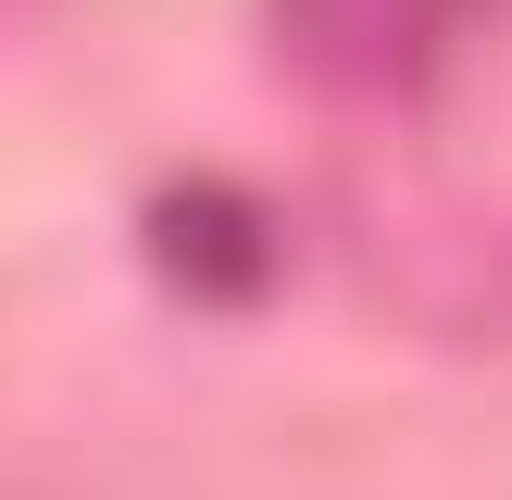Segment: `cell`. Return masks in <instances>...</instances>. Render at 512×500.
Masks as SVG:
<instances>
[{
	"label": "cell",
	"instance_id": "1",
	"mask_svg": "<svg viewBox=\"0 0 512 500\" xmlns=\"http://www.w3.org/2000/svg\"><path fill=\"white\" fill-rule=\"evenodd\" d=\"M150 263H163L188 300H263L275 238H263V213H250L238 188H175L163 213H150Z\"/></svg>",
	"mask_w": 512,
	"mask_h": 500
},
{
	"label": "cell",
	"instance_id": "2",
	"mask_svg": "<svg viewBox=\"0 0 512 500\" xmlns=\"http://www.w3.org/2000/svg\"><path fill=\"white\" fill-rule=\"evenodd\" d=\"M425 38H438L425 0H288V50L313 75H338V88H400V75H425Z\"/></svg>",
	"mask_w": 512,
	"mask_h": 500
}]
</instances>
